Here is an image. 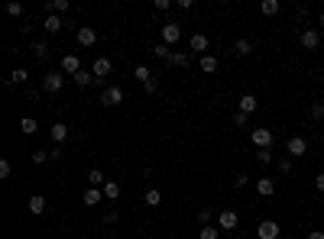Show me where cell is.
<instances>
[{"label": "cell", "instance_id": "cell-17", "mask_svg": "<svg viewBox=\"0 0 324 239\" xmlns=\"http://www.w3.org/2000/svg\"><path fill=\"white\" fill-rule=\"evenodd\" d=\"M26 81H30V72H26V68H13V72H10V78H7V87L26 84Z\"/></svg>", "mask_w": 324, "mask_h": 239}, {"label": "cell", "instance_id": "cell-41", "mask_svg": "<svg viewBox=\"0 0 324 239\" xmlns=\"http://www.w3.org/2000/svg\"><path fill=\"white\" fill-rule=\"evenodd\" d=\"M247 184H250V175H247V172H240L237 178H233V188H237V191H240V188H247Z\"/></svg>", "mask_w": 324, "mask_h": 239}, {"label": "cell", "instance_id": "cell-29", "mask_svg": "<svg viewBox=\"0 0 324 239\" xmlns=\"http://www.w3.org/2000/svg\"><path fill=\"white\" fill-rule=\"evenodd\" d=\"M87 181H91V188H104V184H107L101 168H91V172H87Z\"/></svg>", "mask_w": 324, "mask_h": 239}, {"label": "cell", "instance_id": "cell-32", "mask_svg": "<svg viewBox=\"0 0 324 239\" xmlns=\"http://www.w3.org/2000/svg\"><path fill=\"white\" fill-rule=\"evenodd\" d=\"M273 158H276L273 149H256V162L259 165H273Z\"/></svg>", "mask_w": 324, "mask_h": 239}, {"label": "cell", "instance_id": "cell-16", "mask_svg": "<svg viewBox=\"0 0 324 239\" xmlns=\"http://www.w3.org/2000/svg\"><path fill=\"white\" fill-rule=\"evenodd\" d=\"M26 207H30V214H33V217H42V214H46V197H42V194H33Z\"/></svg>", "mask_w": 324, "mask_h": 239}, {"label": "cell", "instance_id": "cell-49", "mask_svg": "<svg viewBox=\"0 0 324 239\" xmlns=\"http://www.w3.org/2000/svg\"><path fill=\"white\" fill-rule=\"evenodd\" d=\"M233 239H243V236H233Z\"/></svg>", "mask_w": 324, "mask_h": 239}, {"label": "cell", "instance_id": "cell-3", "mask_svg": "<svg viewBox=\"0 0 324 239\" xmlns=\"http://www.w3.org/2000/svg\"><path fill=\"white\" fill-rule=\"evenodd\" d=\"M208 46H211V42H208V36L204 32H191L188 36V49H191V55H208Z\"/></svg>", "mask_w": 324, "mask_h": 239}, {"label": "cell", "instance_id": "cell-9", "mask_svg": "<svg viewBox=\"0 0 324 239\" xmlns=\"http://www.w3.org/2000/svg\"><path fill=\"white\" fill-rule=\"evenodd\" d=\"M179 39H182V26L179 23H165L162 26V42H165V46H175Z\"/></svg>", "mask_w": 324, "mask_h": 239}, {"label": "cell", "instance_id": "cell-19", "mask_svg": "<svg viewBox=\"0 0 324 239\" xmlns=\"http://www.w3.org/2000/svg\"><path fill=\"white\" fill-rule=\"evenodd\" d=\"M30 52H33V58H36V61H42V65L49 61V46H46V42H33Z\"/></svg>", "mask_w": 324, "mask_h": 239}, {"label": "cell", "instance_id": "cell-34", "mask_svg": "<svg viewBox=\"0 0 324 239\" xmlns=\"http://www.w3.org/2000/svg\"><path fill=\"white\" fill-rule=\"evenodd\" d=\"M201 239H221V229H217V223L201 226Z\"/></svg>", "mask_w": 324, "mask_h": 239}, {"label": "cell", "instance_id": "cell-39", "mask_svg": "<svg viewBox=\"0 0 324 239\" xmlns=\"http://www.w3.org/2000/svg\"><path fill=\"white\" fill-rule=\"evenodd\" d=\"M13 175V168H10V162H7V158H0V181H7Z\"/></svg>", "mask_w": 324, "mask_h": 239}, {"label": "cell", "instance_id": "cell-48", "mask_svg": "<svg viewBox=\"0 0 324 239\" xmlns=\"http://www.w3.org/2000/svg\"><path fill=\"white\" fill-rule=\"evenodd\" d=\"M318 20H321V26H324V10H321V13H318Z\"/></svg>", "mask_w": 324, "mask_h": 239}, {"label": "cell", "instance_id": "cell-6", "mask_svg": "<svg viewBox=\"0 0 324 239\" xmlns=\"http://www.w3.org/2000/svg\"><path fill=\"white\" fill-rule=\"evenodd\" d=\"M279 233H282V229H279L276 220H262V223L256 226V239H282Z\"/></svg>", "mask_w": 324, "mask_h": 239}, {"label": "cell", "instance_id": "cell-25", "mask_svg": "<svg viewBox=\"0 0 324 239\" xmlns=\"http://www.w3.org/2000/svg\"><path fill=\"white\" fill-rule=\"evenodd\" d=\"M188 61H191L188 52H172V55H169V65H172V68H185Z\"/></svg>", "mask_w": 324, "mask_h": 239}, {"label": "cell", "instance_id": "cell-33", "mask_svg": "<svg viewBox=\"0 0 324 239\" xmlns=\"http://www.w3.org/2000/svg\"><path fill=\"white\" fill-rule=\"evenodd\" d=\"M33 162L46 165V162H55V158H52V152H46V149H36V152H33Z\"/></svg>", "mask_w": 324, "mask_h": 239}, {"label": "cell", "instance_id": "cell-47", "mask_svg": "<svg viewBox=\"0 0 324 239\" xmlns=\"http://www.w3.org/2000/svg\"><path fill=\"white\" fill-rule=\"evenodd\" d=\"M305 239H324V233H321V229H311V233L305 236Z\"/></svg>", "mask_w": 324, "mask_h": 239}, {"label": "cell", "instance_id": "cell-27", "mask_svg": "<svg viewBox=\"0 0 324 239\" xmlns=\"http://www.w3.org/2000/svg\"><path fill=\"white\" fill-rule=\"evenodd\" d=\"M259 10L266 13V16H279V10H282V4H279V0H262V4H259Z\"/></svg>", "mask_w": 324, "mask_h": 239}, {"label": "cell", "instance_id": "cell-13", "mask_svg": "<svg viewBox=\"0 0 324 239\" xmlns=\"http://www.w3.org/2000/svg\"><path fill=\"white\" fill-rule=\"evenodd\" d=\"M321 46V32L318 29H302V49H318Z\"/></svg>", "mask_w": 324, "mask_h": 239}, {"label": "cell", "instance_id": "cell-23", "mask_svg": "<svg viewBox=\"0 0 324 239\" xmlns=\"http://www.w3.org/2000/svg\"><path fill=\"white\" fill-rule=\"evenodd\" d=\"M101 200H104V191L101 188H87L84 191V203H87V207H98Z\"/></svg>", "mask_w": 324, "mask_h": 239}, {"label": "cell", "instance_id": "cell-38", "mask_svg": "<svg viewBox=\"0 0 324 239\" xmlns=\"http://www.w3.org/2000/svg\"><path fill=\"white\" fill-rule=\"evenodd\" d=\"M7 13H10V16H23L26 7L20 4V0H10V4H7Z\"/></svg>", "mask_w": 324, "mask_h": 239}, {"label": "cell", "instance_id": "cell-11", "mask_svg": "<svg viewBox=\"0 0 324 239\" xmlns=\"http://www.w3.org/2000/svg\"><path fill=\"white\" fill-rule=\"evenodd\" d=\"M62 72H65V75H72V78H75L78 72H81V58H78L75 52H68V55H62Z\"/></svg>", "mask_w": 324, "mask_h": 239}, {"label": "cell", "instance_id": "cell-21", "mask_svg": "<svg viewBox=\"0 0 324 239\" xmlns=\"http://www.w3.org/2000/svg\"><path fill=\"white\" fill-rule=\"evenodd\" d=\"M62 16L58 13H46V32H62Z\"/></svg>", "mask_w": 324, "mask_h": 239}, {"label": "cell", "instance_id": "cell-22", "mask_svg": "<svg viewBox=\"0 0 324 239\" xmlns=\"http://www.w3.org/2000/svg\"><path fill=\"white\" fill-rule=\"evenodd\" d=\"M250 52H253V42L250 39H237V42H233V55H237V58H247Z\"/></svg>", "mask_w": 324, "mask_h": 239}, {"label": "cell", "instance_id": "cell-4", "mask_svg": "<svg viewBox=\"0 0 324 239\" xmlns=\"http://www.w3.org/2000/svg\"><path fill=\"white\" fill-rule=\"evenodd\" d=\"M285 152H288V158H302L305 152H308V139H305V136H292L285 143Z\"/></svg>", "mask_w": 324, "mask_h": 239}, {"label": "cell", "instance_id": "cell-14", "mask_svg": "<svg viewBox=\"0 0 324 239\" xmlns=\"http://www.w3.org/2000/svg\"><path fill=\"white\" fill-rule=\"evenodd\" d=\"M68 132H72V129H68L65 123H52V126H49V136L55 139V146H62V143H65V139H68Z\"/></svg>", "mask_w": 324, "mask_h": 239}, {"label": "cell", "instance_id": "cell-8", "mask_svg": "<svg viewBox=\"0 0 324 239\" xmlns=\"http://www.w3.org/2000/svg\"><path fill=\"white\" fill-rule=\"evenodd\" d=\"M101 104H104V107H117V104H124V87H104Z\"/></svg>", "mask_w": 324, "mask_h": 239}, {"label": "cell", "instance_id": "cell-24", "mask_svg": "<svg viewBox=\"0 0 324 239\" xmlns=\"http://www.w3.org/2000/svg\"><path fill=\"white\" fill-rule=\"evenodd\" d=\"M72 81H75L78 87H91V84H98V78H94L91 72H84V68H81V72H78V75L72 78Z\"/></svg>", "mask_w": 324, "mask_h": 239}, {"label": "cell", "instance_id": "cell-46", "mask_svg": "<svg viewBox=\"0 0 324 239\" xmlns=\"http://www.w3.org/2000/svg\"><path fill=\"white\" fill-rule=\"evenodd\" d=\"M314 188H318V191H321V194H324V172H321V175H318V178H314Z\"/></svg>", "mask_w": 324, "mask_h": 239}, {"label": "cell", "instance_id": "cell-44", "mask_svg": "<svg viewBox=\"0 0 324 239\" xmlns=\"http://www.w3.org/2000/svg\"><path fill=\"white\" fill-rule=\"evenodd\" d=\"M295 16H299V20H308V7H295Z\"/></svg>", "mask_w": 324, "mask_h": 239}, {"label": "cell", "instance_id": "cell-1", "mask_svg": "<svg viewBox=\"0 0 324 239\" xmlns=\"http://www.w3.org/2000/svg\"><path fill=\"white\" fill-rule=\"evenodd\" d=\"M237 226H240L237 210H221V214H217V229H221V233H233Z\"/></svg>", "mask_w": 324, "mask_h": 239}, {"label": "cell", "instance_id": "cell-31", "mask_svg": "<svg viewBox=\"0 0 324 239\" xmlns=\"http://www.w3.org/2000/svg\"><path fill=\"white\" fill-rule=\"evenodd\" d=\"M133 78H136L139 84H150L153 81V75H150V68H146V65H136L133 68Z\"/></svg>", "mask_w": 324, "mask_h": 239}, {"label": "cell", "instance_id": "cell-7", "mask_svg": "<svg viewBox=\"0 0 324 239\" xmlns=\"http://www.w3.org/2000/svg\"><path fill=\"white\" fill-rule=\"evenodd\" d=\"M273 143H276L273 129H253V146L256 149H273Z\"/></svg>", "mask_w": 324, "mask_h": 239}, {"label": "cell", "instance_id": "cell-2", "mask_svg": "<svg viewBox=\"0 0 324 239\" xmlns=\"http://www.w3.org/2000/svg\"><path fill=\"white\" fill-rule=\"evenodd\" d=\"M65 87V75L62 72H49L46 78H42V91L46 94H58Z\"/></svg>", "mask_w": 324, "mask_h": 239}, {"label": "cell", "instance_id": "cell-18", "mask_svg": "<svg viewBox=\"0 0 324 239\" xmlns=\"http://www.w3.org/2000/svg\"><path fill=\"white\" fill-rule=\"evenodd\" d=\"M198 65H201V72H204V75H214L217 68H221V61H217L214 55H201V58H198Z\"/></svg>", "mask_w": 324, "mask_h": 239}, {"label": "cell", "instance_id": "cell-36", "mask_svg": "<svg viewBox=\"0 0 324 239\" xmlns=\"http://www.w3.org/2000/svg\"><path fill=\"white\" fill-rule=\"evenodd\" d=\"M308 117H311V120H324V100H314V104H311Z\"/></svg>", "mask_w": 324, "mask_h": 239}, {"label": "cell", "instance_id": "cell-10", "mask_svg": "<svg viewBox=\"0 0 324 239\" xmlns=\"http://www.w3.org/2000/svg\"><path fill=\"white\" fill-rule=\"evenodd\" d=\"M78 46H98V29H94V26H81V29H78Z\"/></svg>", "mask_w": 324, "mask_h": 239}, {"label": "cell", "instance_id": "cell-15", "mask_svg": "<svg viewBox=\"0 0 324 239\" xmlns=\"http://www.w3.org/2000/svg\"><path fill=\"white\" fill-rule=\"evenodd\" d=\"M256 194H259V197H273V194H276V181L273 178H256Z\"/></svg>", "mask_w": 324, "mask_h": 239}, {"label": "cell", "instance_id": "cell-28", "mask_svg": "<svg viewBox=\"0 0 324 239\" xmlns=\"http://www.w3.org/2000/svg\"><path fill=\"white\" fill-rule=\"evenodd\" d=\"M68 0H46V13H65L68 10Z\"/></svg>", "mask_w": 324, "mask_h": 239}, {"label": "cell", "instance_id": "cell-30", "mask_svg": "<svg viewBox=\"0 0 324 239\" xmlns=\"http://www.w3.org/2000/svg\"><path fill=\"white\" fill-rule=\"evenodd\" d=\"M143 200H146V207H159V203H162V191L159 188H150Z\"/></svg>", "mask_w": 324, "mask_h": 239}, {"label": "cell", "instance_id": "cell-5", "mask_svg": "<svg viewBox=\"0 0 324 239\" xmlns=\"http://www.w3.org/2000/svg\"><path fill=\"white\" fill-rule=\"evenodd\" d=\"M113 72V61L110 58H104V55H98V58H94V65H91V75L94 78H98V84L104 81V78H107Z\"/></svg>", "mask_w": 324, "mask_h": 239}, {"label": "cell", "instance_id": "cell-12", "mask_svg": "<svg viewBox=\"0 0 324 239\" xmlns=\"http://www.w3.org/2000/svg\"><path fill=\"white\" fill-rule=\"evenodd\" d=\"M256 107H259V100L253 94H243L240 100H237V110L240 113H247V117H253V113H256Z\"/></svg>", "mask_w": 324, "mask_h": 239}, {"label": "cell", "instance_id": "cell-26", "mask_svg": "<svg viewBox=\"0 0 324 239\" xmlns=\"http://www.w3.org/2000/svg\"><path fill=\"white\" fill-rule=\"evenodd\" d=\"M20 132H23V136H33V132H39V123L33 117H23L20 120Z\"/></svg>", "mask_w": 324, "mask_h": 239}, {"label": "cell", "instance_id": "cell-20", "mask_svg": "<svg viewBox=\"0 0 324 239\" xmlns=\"http://www.w3.org/2000/svg\"><path fill=\"white\" fill-rule=\"evenodd\" d=\"M101 191H104V197H107V200H117L120 194H124V188H120V181H107Z\"/></svg>", "mask_w": 324, "mask_h": 239}, {"label": "cell", "instance_id": "cell-37", "mask_svg": "<svg viewBox=\"0 0 324 239\" xmlns=\"http://www.w3.org/2000/svg\"><path fill=\"white\" fill-rule=\"evenodd\" d=\"M230 123H233V126H240V129H243V126L250 123V117H247V113H240V110H233V113H230Z\"/></svg>", "mask_w": 324, "mask_h": 239}, {"label": "cell", "instance_id": "cell-45", "mask_svg": "<svg viewBox=\"0 0 324 239\" xmlns=\"http://www.w3.org/2000/svg\"><path fill=\"white\" fill-rule=\"evenodd\" d=\"M143 91H146V94H156V91H159V84L150 81V84H143Z\"/></svg>", "mask_w": 324, "mask_h": 239}, {"label": "cell", "instance_id": "cell-43", "mask_svg": "<svg viewBox=\"0 0 324 239\" xmlns=\"http://www.w3.org/2000/svg\"><path fill=\"white\" fill-rule=\"evenodd\" d=\"M156 10L165 13V10H172V0H156Z\"/></svg>", "mask_w": 324, "mask_h": 239}, {"label": "cell", "instance_id": "cell-42", "mask_svg": "<svg viewBox=\"0 0 324 239\" xmlns=\"http://www.w3.org/2000/svg\"><path fill=\"white\" fill-rule=\"evenodd\" d=\"M279 172H282V175H288V172H292V158H279Z\"/></svg>", "mask_w": 324, "mask_h": 239}, {"label": "cell", "instance_id": "cell-35", "mask_svg": "<svg viewBox=\"0 0 324 239\" xmlns=\"http://www.w3.org/2000/svg\"><path fill=\"white\" fill-rule=\"evenodd\" d=\"M153 55H156V58H162V61H169V55H172V49L165 46V42H159V46H153Z\"/></svg>", "mask_w": 324, "mask_h": 239}, {"label": "cell", "instance_id": "cell-40", "mask_svg": "<svg viewBox=\"0 0 324 239\" xmlns=\"http://www.w3.org/2000/svg\"><path fill=\"white\" fill-rule=\"evenodd\" d=\"M198 220H201V226H211V220H214V214L208 207H201V214H198Z\"/></svg>", "mask_w": 324, "mask_h": 239}]
</instances>
